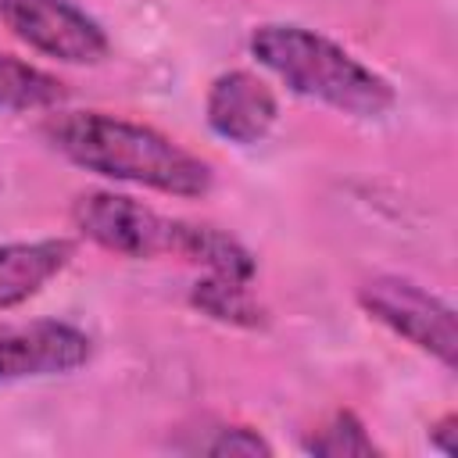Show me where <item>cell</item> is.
Returning <instances> with one entry per match:
<instances>
[{
  "label": "cell",
  "mask_w": 458,
  "mask_h": 458,
  "mask_svg": "<svg viewBox=\"0 0 458 458\" xmlns=\"http://www.w3.org/2000/svg\"><path fill=\"white\" fill-rule=\"evenodd\" d=\"M47 143L72 165L104 179L147 186L168 197H204L215 172L172 136L104 111H57L43 122Z\"/></svg>",
  "instance_id": "1"
},
{
  "label": "cell",
  "mask_w": 458,
  "mask_h": 458,
  "mask_svg": "<svg viewBox=\"0 0 458 458\" xmlns=\"http://www.w3.org/2000/svg\"><path fill=\"white\" fill-rule=\"evenodd\" d=\"M250 54L297 97L354 118H379L394 107V86L333 39L286 21L258 25Z\"/></svg>",
  "instance_id": "2"
},
{
  "label": "cell",
  "mask_w": 458,
  "mask_h": 458,
  "mask_svg": "<svg viewBox=\"0 0 458 458\" xmlns=\"http://www.w3.org/2000/svg\"><path fill=\"white\" fill-rule=\"evenodd\" d=\"M358 301L390 333H397L411 347L433 354L444 369H454V358H458L454 311L440 297H433L426 286H419L404 276H376V279L361 283Z\"/></svg>",
  "instance_id": "3"
},
{
  "label": "cell",
  "mask_w": 458,
  "mask_h": 458,
  "mask_svg": "<svg viewBox=\"0 0 458 458\" xmlns=\"http://www.w3.org/2000/svg\"><path fill=\"white\" fill-rule=\"evenodd\" d=\"M72 222L86 240H93L97 247L122 254V258L172 254L175 233H179V218L157 215L154 208H147L125 193H111V190L79 193L72 204Z\"/></svg>",
  "instance_id": "4"
},
{
  "label": "cell",
  "mask_w": 458,
  "mask_h": 458,
  "mask_svg": "<svg viewBox=\"0 0 458 458\" xmlns=\"http://www.w3.org/2000/svg\"><path fill=\"white\" fill-rule=\"evenodd\" d=\"M0 21L21 43L57 61L97 64L107 57L104 29L68 0H0Z\"/></svg>",
  "instance_id": "5"
},
{
  "label": "cell",
  "mask_w": 458,
  "mask_h": 458,
  "mask_svg": "<svg viewBox=\"0 0 458 458\" xmlns=\"http://www.w3.org/2000/svg\"><path fill=\"white\" fill-rule=\"evenodd\" d=\"M89 354V336L68 322H0V383L61 376Z\"/></svg>",
  "instance_id": "6"
},
{
  "label": "cell",
  "mask_w": 458,
  "mask_h": 458,
  "mask_svg": "<svg viewBox=\"0 0 458 458\" xmlns=\"http://www.w3.org/2000/svg\"><path fill=\"white\" fill-rule=\"evenodd\" d=\"M204 114H208L211 132H218L229 143L250 147L272 132V125L279 118V104L265 79L236 68V72H222L211 82Z\"/></svg>",
  "instance_id": "7"
},
{
  "label": "cell",
  "mask_w": 458,
  "mask_h": 458,
  "mask_svg": "<svg viewBox=\"0 0 458 458\" xmlns=\"http://www.w3.org/2000/svg\"><path fill=\"white\" fill-rule=\"evenodd\" d=\"M75 258V243L64 236L18 240L0 247V311L25 304L50 279H57Z\"/></svg>",
  "instance_id": "8"
},
{
  "label": "cell",
  "mask_w": 458,
  "mask_h": 458,
  "mask_svg": "<svg viewBox=\"0 0 458 458\" xmlns=\"http://www.w3.org/2000/svg\"><path fill=\"white\" fill-rule=\"evenodd\" d=\"M175 258L182 261H193V265H204L211 276H229V279H243L250 283L254 279V258L250 250L233 240L229 233L215 229V225H204V222H186L179 218V233H175Z\"/></svg>",
  "instance_id": "9"
},
{
  "label": "cell",
  "mask_w": 458,
  "mask_h": 458,
  "mask_svg": "<svg viewBox=\"0 0 458 458\" xmlns=\"http://www.w3.org/2000/svg\"><path fill=\"white\" fill-rule=\"evenodd\" d=\"M190 304L222 326H240V329H261L265 326V308L258 304V297L250 293V283H243V279L208 272L204 279L193 283Z\"/></svg>",
  "instance_id": "10"
},
{
  "label": "cell",
  "mask_w": 458,
  "mask_h": 458,
  "mask_svg": "<svg viewBox=\"0 0 458 458\" xmlns=\"http://www.w3.org/2000/svg\"><path fill=\"white\" fill-rule=\"evenodd\" d=\"M68 97L64 82L14 54H0V111H43Z\"/></svg>",
  "instance_id": "11"
},
{
  "label": "cell",
  "mask_w": 458,
  "mask_h": 458,
  "mask_svg": "<svg viewBox=\"0 0 458 458\" xmlns=\"http://www.w3.org/2000/svg\"><path fill=\"white\" fill-rule=\"evenodd\" d=\"M304 447L311 454H326V458H351V454H376L379 451L354 411H336L326 426H318L304 440Z\"/></svg>",
  "instance_id": "12"
},
{
  "label": "cell",
  "mask_w": 458,
  "mask_h": 458,
  "mask_svg": "<svg viewBox=\"0 0 458 458\" xmlns=\"http://www.w3.org/2000/svg\"><path fill=\"white\" fill-rule=\"evenodd\" d=\"M204 454H272V444L250 429V426H222L211 429L208 440H200Z\"/></svg>",
  "instance_id": "13"
},
{
  "label": "cell",
  "mask_w": 458,
  "mask_h": 458,
  "mask_svg": "<svg viewBox=\"0 0 458 458\" xmlns=\"http://www.w3.org/2000/svg\"><path fill=\"white\" fill-rule=\"evenodd\" d=\"M454 426H458V419H454V415H444V419L429 429L433 447H440L444 454H454V451H458V440H454V433H458V429H454Z\"/></svg>",
  "instance_id": "14"
}]
</instances>
